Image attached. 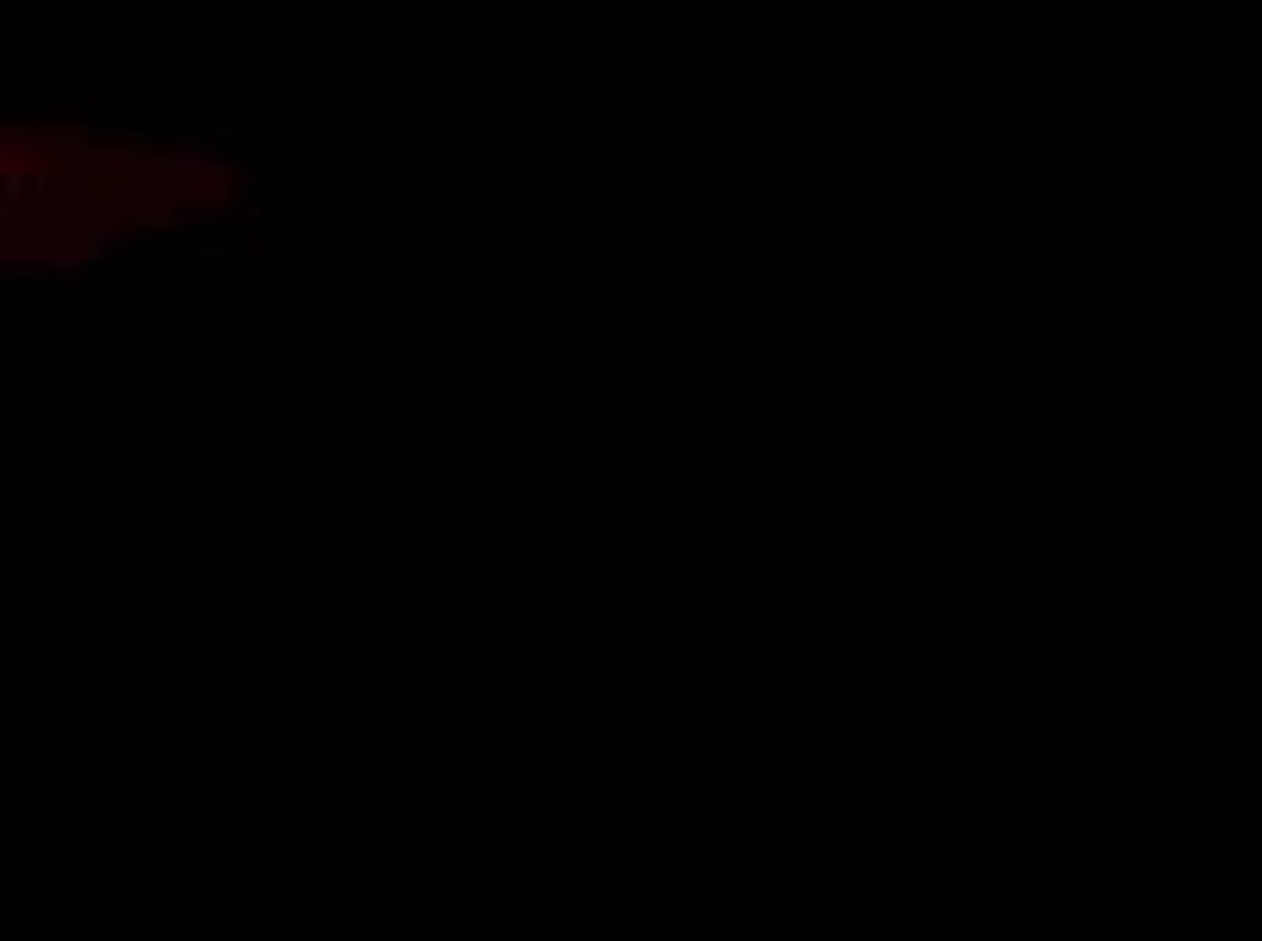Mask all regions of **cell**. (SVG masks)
I'll list each match as a JSON object with an SVG mask.
<instances>
[{
  "label": "cell",
  "mask_w": 1262,
  "mask_h": 941,
  "mask_svg": "<svg viewBox=\"0 0 1262 941\" xmlns=\"http://www.w3.org/2000/svg\"><path fill=\"white\" fill-rule=\"evenodd\" d=\"M164 202H175V207H185V202H196V207H218V202H229V180H175L169 185V196Z\"/></svg>",
  "instance_id": "1"
},
{
  "label": "cell",
  "mask_w": 1262,
  "mask_h": 941,
  "mask_svg": "<svg viewBox=\"0 0 1262 941\" xmlns=\"http://www.w3.org/2000/svg\"><path fill=\"white\" fill-rule=\"evenodd\" d=\"M196 267H229L240 262V240H229V234H202V240L191 245Z\"/></svg>",
  "instance_id": "2"
},
{
  "label": "cell",
  "mask_w": 1262,
  "mask_h": 941,
  "mask_svg": "<svg viewBox=\"0 0 1262 941\" xmlns=\"http://www.w3.org/2000/svg\"><path fill=\"white\" fill-rule=\"evenodd\" d=\"M142 262H147V267H169V262H175V245H169V240L142 245Z\"/></svg>",
  "instance_id": "3"
}]
</instances>
